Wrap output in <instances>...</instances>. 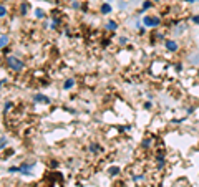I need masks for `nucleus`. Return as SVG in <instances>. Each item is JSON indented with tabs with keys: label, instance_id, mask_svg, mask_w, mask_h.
Wrapping results in <instances>:
<instances>
[{
	"label": "nucleus",
	"instance_id": "7",
	"mask_svg": "<svg viewBox=\"0 0 199 187\" xmlns=\"http://www.w3.org/2000/svg\"><path fill=\"white\" fill-rule=\"evenodd\" d=\"M5 43H7V37H5V35H2V40H0V45H2V46H5Z\"/></svg>",
	"mask_w": 199,
	"mask_h": 187
},
{
	"label": "nucleus",
	"instance_id": "13",
	"mask_svg": "<svg viewBox=\"0 0 199 187\" xmlns=\"http://www.w3.org/2000/svg\"><path fill=\"white\" fill-rule=\"evenodd\" d=\"M194 22H196V23H199V17H194Z\"/></svg>",
	"mask_w": 199,
	"mask_h": 187
},
{
	"label": "nucleus",
	"instance_id": "11",
	"mask_svg": "<svg viewBox=\"0 0 199 187\" xmlns=\"http://www.w3.org/2000/svg\"><path fill=\"white\" fill-rule=\"evenodd\" d=\"M35 13H37V17H43V12H42V10H37Z\"/></svg>",
	"mask_w": 199,
	"mask_h": 187
},
{
	"label": "nucleus",
	"instance_id": "12",
	"mask_svg": "<svg viewBox=\"0 0 199 187\" xmlns=\"http://www.w3.org/2000/svg\"><path fill=\"white\" fill-rule=\"evenodd\" d=\"M0 12H2V13H0V15L4 17V15H5V7H4V5H2V9H0Z\"/></svg>",
	"mask_w": 199,
	"mask_h": 187
},
{
	"label": "nucleus",
	"instance_id": "3",
	"mask_svg": "<svg viewBox=\"0 0 199 187\" xmlns=\"http://www.w3.org/2000/svg\"><path fill=\"white\" fill-rule=\"evenodd\" d=\"M166 48H168V50H171V51H174L176 48H178V45H176L174 42H171V40H169V42H166Z\"/></svg>",
	"mask_w": 199,
	"mask_h": 187
},
{
	"label": "nucleus",
	"instance_id": "1",
	"mask_svg": "<svg viewBox=\"0 0 199 187\" xmlns=\"http://www.w3.org/2000/svg\"><path fill=\"white\" fill-rule=\"evenodd\" d=\"M7 63H9V66L15 71H20L22 68H23V63H22L20 60L13 58V56H9V58H7Z\"/></svg>",
	"mask_w": 199,
	"mask_h": 187
},
{
	"label": "nucleus",
	"instance_id": "5",
	"mask_svg": "<svg viewBox=\"0 0 199 187\" xmlns=\"http://www.w3.org/2000/svg\"><path fill=\"white\" fill-rule=\"evenodd\" d=\"M35 101H45V103H48L50 100L45 98V96H42V95H37V96H35Z\"/></svg>",
	"mask_w": 199,
	"mask_h": 187
},
{
	"label": "nucleus",
	"instance_id": "2",
	"mask_svg": "<svg viewBox=\"0 0 199 187\" xmlns=\"http://www.w3.org/2000/svg\"><path fill=\"white\" fill-rule=\"evenodd\" d=\"M144 23L148 27H156L158 23H159V18L158 17H146L144 18Z\"/></svg>",
	"mask_w": 199,
	"mask_h": 187
},
{
	"label": "nucleus",
	"instance_id": "10",
	"mask_svg": "<svg viewBox=\"0 0 199 187\" xmlns=\"http://www.w3.org/2000/svg\"><path fill=\"white\" fill-rule=\"evenodd\" d=\"M12 108V103H5V111H7V109H10Z\"/></svg>",
	"mask_w": 199,
	"mask_h": 187
},
{
	"label": "nucleus",
	"instance_id": "4",
	"mask_svg": "<svg viewBox=\"0 0 199 187\" xmlns=\"http://www.w3.org/2000/svg\"><path fill=\"white\" fill-rule=\"evenodd\" d=\"M101 12H103V13H110V12H111V7H110L108 4H103V5H101Z\"/></svg>",
	"mask_w": 199,
	"mask_h": 187
},
{
	"label": "nucleus",
	"instance_id": "8",
	"mask_svg": "<svg viewBox=\"0 0 199 187\" xmlns=\"http://www.w3.org/2000/svg\"><path fill=\"white\" fill-rule=\"evenodd\" d=\"M73 86V79H68L67 83H65V88H72Z\"/></svg>",
	"mask_w": 199,
	"mask_h": 187
},
{
	"label": "nucleus",
	"instance_id": "9",
	"mask_svg": "<svg viewBox=\"0 0 199 187\" xmlns=\"http://www.w3.org/2000/svg\"><path fill=\"white\" fill-rule=\"evenodd\" d=\"M110 174H118V167H111V169H110Z\"/></svg>",
	"mask_w": 199,
	"mask_h": 187
},
{
	"label": "nucleus",
	"instance_id": "6",
	"mask_svg": "<svg viewBox=\"0 0 199 187\" xmlns=\"http://www.w3.org/2000/svg\"><path fill=\"white\" fill-rule=\"evenodd\" d=\"M108 28H110V30H116V23H114V22H110V23H108Z\"/></svg>",
	"mask_w": 199,
	"mask_h": 187
}]
</instances>
